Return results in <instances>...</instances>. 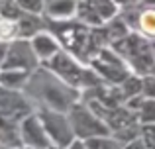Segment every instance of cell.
<instances>
[{
    "label": "cell",
    "instance_id": "obj_8",
    "mask_svg": "<svg viewBox=\"0 0 155 149\" xmlns=\"http://www.w3.org/2000/svg\"><path fill=\"white\" fill-rule=\"evenodd\" d=\"M30 114H34V106L30 104L26 94L0 86V118L20 124Z\"/></svg>",
    "mask_w": 155,
    "mask_h": 149
},
{
    "label": "cell",
    "instance_id": "obj_19",
    "mask_svg": "<svg viewBox=\"0 0 155 149\" xmlns=\"http://www.w3.org/2000/svg\"><path fill=\"white\" fill-rule=\"evenodd\" d=\"M137 118H140L141 126H145V124H155V100L143 98L140 110H137Z\"/></svg>",
    "mask_w": 155,
    "mask_h": 149
},
{
    "label": "cell",
    "instance_id": "obj_3",
    "mask_svg": "<svg viewBox=\"0 0 155 149\" xmlns=\"http://www.w3.org/2000/svg\"><path fill=\"white\" fill-rule=\"evenodd\" d=\"M53 34L59 39L61 47H63L67 53H71L73 57L84 59L88 61L91 59V35H92V28L84 26L81 22H51Z\"/></svg>",
    "mask_w": 155,
    "mask_h": 149
},
{
    "label": "cell",
    "instance_id": "obj_20",
    "mask_svg": "<svg viewBox=\"0 0 155 149\" xmlns=\"http://www.w3.org/2000/svg\"><path fill=\"white\" fill-rule=\"evenodd\" d=\"M87 147L88 149H122V143L116 141L112 135H102V138H92L87 139Z\"/></svg>",
    "mask_w": 155,
    "mask_h": 149
},
{
    "label": "cell",
    "instance_id": "obj_26",
    "mask_svg": "<svg viewBox=\"0 0 155 149\" xmlns=\"http://www.w3.org/2000/svg\"><path fill=\"white\" fill-rule=\"evenodd\" d=\"M116 2H118L120 8H134L137 2H141V0H116Z\"/></svg>",
    "mask_w": 155,
    "mask_h": 149
},
{
    "label": "cell",
    "instance_id": "obj_2",
    "mask_svg": "<svg viewBox=\"0 0 155 149\" xmlns=\"http://www.w3.org/2000/svg\"><path fill=\"white\" fill-rule=\"evenodd\" d=\"M112 49L128 63L130 71L134 75H140V76L149 75V71H151L155 63L153 51H151V39H147L145 35L137 34V31H130L128 37H124Z\"/></svg>",
    "mask_w": 155,
    "mask_h": 149
},
{
    "label": "cell",
    "instance_id": "obj_4",
    "mask_svg": "<svg viewBox=\"0 0 155 149\" xmlns=\"http://www.w3.org/2000/svg\"><path fill=\"white\" fill-rule=\"evenodd\" d=\"M88 67H91L106 84H116V86L122 84L132 75L128 63H126L112 47H104L98 53H94L88 59Z\"/></svg>",
    "mask_w": 155,
    "mask_h": 149
},
{
    "label": "cell",
    "instance_id": "obj_21",
    "mask_svg": "<svg viewBox=\"0 0 155 149\" xmlns=\"http://www.w3.org/2000/svg\"><path fill=\"white\" fill-rule=\"evenodd\" d=\"M12 37H18V26H16V22L0 16V41H10Z\"/></svg>",
    "mask_w": 155,
    "mask_h": 149
},
{
    "label": "cell",
    "instance_id": "obj_12",
    "mask_svg": "<svg viewBox=\"0 0 155 149\" xmlns=\"http://www.w3.org/2000/svg\"><path fill=\"white\" fill-rule=\"evenodd\" d=\"M102 30H104V35H106V43H108V47L118 45V43H120L124 37H128V34H130L128 24H126L122 18H118V16H116L114 20H110L108 24H104Z\"/></svg>",
    "mask_w": 155,
    "mask_h": 149
},
{
    "label": "cell",
    "instance_id": "obj_10",
    "mask_svg": "<svg viewBox=\"0 0 155 149\" xmlns=\"http://www.w3.org/2000/svg\"><path fill=\"white\" fill-rule=\"evenodd\" d=\"M79 0H43V14L49 22H67L77 16Z\"/></svg>",
    "mask_w": 155,
    "mask_h": 149
},
{
    "label": "cell",
    "instance_id": "obj_13",
    "mask_svg": "<svg viewBox=\"0 0 155 149\" xmlns=\"http://www.w3.org/2000/svg\"><path fill=\"white\" fill-rule=\"evenodd\" d=\"M16 26H18V37L28 39V37H34L35 34H39L43 24L35 14H22L16 20Z\"/></svg>",
    "mask_w": 155,
    "mask_h": 149
},
{
    "label": "cell",
    "instance_id": "obj_1",
    "mask_svg": "<svg viewBox=\"0 0 155 149\" xmlns=\"http://www.w3.org/2000/svg\"><path fill=\"white\" fill-rule=\"evenodd\" d=\"M26 88L31 92V96H35L43 104V108L61 112V114H67L81 98V92L77 88L69 86L65 80H61L47 67L35 69L30 75Z\"/></svg>",
    "mask_w": 155,
    "mask_h": 149
},
{
    "label": "cell",
    "instance_id": "obj_11",
    "mask_svg": "<svg viewBox=\"0 0 155 149\" xmlns=\"http://www.w3.org/2000/svg\"><path fill=\"white\" fill-rule=\"evenodd\" d=\"M30 41H31V47H34L35 55H38V59L41 63H47L49 59H53L61 49H63L61 43H59V39H57L55 34H51V31H43L41 30L39 34H35Z\"/></svg>",
    "mask_w": 155,
    "mask_h": 149
},
{
    "label": "cell",
    "instance_id": "obj_29",
    "mask_svg": "<svg viewBox=\"0 0 155 149\" xmlns=\"http://www.w3.org/2000/svg\"><path fill=\"white\" fill-rule=\"evenodd\" d=\"M140 4L143 8H153V10H155V0H141Z\"/></svg>",
    "mask_w": 155,
    "mask_h": 149
},
{
    "label": "cell",
    "instance_id": "obj_17",
    "mask_svg": "<svg viewBox=\"0 0 155 149\" xmlns=\"http://www.w3.org/2000/svg\"><path fill=\"white\" fill-rule=\"evenodd\" d=\"M91 4L104 24H108L110 20H114L120 14V6H118L116 0H91Z\"/></svg>",
    "mask_w": 155,
    "mask_h": 149
},
{
    "label": "cell",
    "instance_id": "obj_5",
    "mask_svg": "<svg viewBox=\"0 0 155 149\" xmlns=\"http://www.w3.org/2000/svg\"><path fill=\"white\" fill-rule=\"evenodd\" d=\"M67 116H69V122H71L73 134L81 141H87V139H92V138H102V135H112L106 122L100 120L87 104L77 102L67 112Z\"/></svg>",
    "mask_w": 155,
    "mask_h": 149
},
{
    "label": "cell",
    "instance_id": "obj_33",
    "mask_svg": "<svg viewBox=\"0 0 155 149\" xmlns=\"http://www.w3.org/2000/svg\"><path fill=\"white\" fill-rule=\"evenodd\" d=\"M2 4H4V0H0V8H2Z\"/></svg>",
    "mask_w": 155,
    "mask_h": 149
},
{
    "label": "cell",
    "instance_id": "obj_9",
    "mask_svg": "<svg viewBox=\"0 0 155 149\" xmlns=\"http://www.w3.org/2000/svg\"><path fill=\"white\" fill-rule=\"evenodd\" d=\"M20 138H22V145L30 149H51L53 147L38 112L30 114L28 118H24L20 122Z\"/></svg>",
    "mask_w": 155,
    "mask_h": 149
},
{
    "label": "cell",
    "instance_id": "obj_35",
    "mask_svg": "<svg viewBox=\"0 0 155 149\" xmlns=\"http://www.w3.org/2000/svg\"><path fill=\"white\" fill-rule=\"evenodd\" d=\"M51 149H61V147H51Z\"/></svg>",
    "mask_w": 155,
    "mask_h": 149
},
{
    "label": "cell",
    "instance_id": "obj_23",
    "mask_svg": "<svg viewBox=\"0 0 155 149\" xmlns=\"http://www.w3.org/2000/svg\"><path fill=\"white\" fill-rule=\"evenodd\" d=\"M141 139L145 141L147 149H155V124L141 126Z\"/></svg>",
    "mask_w": 155,
    "mask_h": 149
},
{
    "label": "cell",
    "instance_id": "obj_14",
    "mask_svg": "<svg viewBox=\"0 0 155 149\" xmlns=\"http://www.w3.org/2000/svg\"><path fill=\"white\" fill-rule=\"evenodd\" d=\"M31 73H26V71H0V86L2 88H10V90H20L28 84Z\"/></svg>",
    "mask_w": 155,
    "mask_h": 149
},
{
    "label": "cell",
    "instance_id": "obj_30",
    "mask_svg": "<svg viewBox=\"0 0 155 149\" xmlns=\"http://www.w3.org/2000/svg\"><path fill=\"white\" fill-rule=\"evenodd\" d=\"M151 51H153V57H155V39H151Z\"/></svg>",
    "mask_w": 155,
    "mask_h": 149
},
{
    "label": "cell",
    "instance_id": "obj_27",
    "mask_svg": "<svg viewBox=\"0 0 155 149\" xmlns=\"http://www.w3.org/2000/svg\"><path fill=\"white\" fill-rule=\"evenodd\" d=\"M6 53H8V41H0V65L6 59Z\"/></svg>",
    "mask_w": 155,
    "mask_h": 149
},
{
    "label": "cell",
    "instance_id": "obj_18",
    "mask_svg": "<svg viewBox=\"0 0 155 149\" xmlns=\"http://www.w3.org/2000/svg\"><path fill=\"white\" fill-rule=\"evenodd\" d=\"M122 88V94H124L126 102H128L130 98H136V96H141V88H143V76L140 75H130L128 79L124 80V83L120 84Z\"/></svg>",
    "mask_w": 155,
    "mask_h": 149
},
{
    "label": "cell",
    "instance_id": "obj_7",
    "mask_svg": "<svg viewBox=\"0 0 155 149\" xmlns=\"http://www.w3.org/2000/svg\"><path fill=\"white\" fill-rule=\"evenodd\" d=\"M39 120H41L43 128H45L47 135H49L53 147H61V149H69L71 143L75 141V134H73L71 122H69L67 114H61V112H53L47 108H41L38 112Z\"/></svg>",
    "mask_w": 155,
    "mask_h": 149
},
{
    "label": "cell",
    "instance_id": "obj_31",
    "mask_svg": "<svg viewBox=\"0 0 155 149\" xmlns=\"http://www.w3.org/2000/svg\"><path fill=\"white\" fill-rule=\"evenodd\" d=\"M149 75H153V76H155V63H153V67H151V71H149Z\"/></svg>",
    "mask_w": 155,
    "mask_h": 149
},
{
    "label": "cell",
    "instance_id": "obj_16",
    "mask_svg": "<svg viewBox=\"0 0 155 149\" xmlns=\"http://www.w3.org/2000/svg\"><path fill=\"white\" fill-rule=\"evenodd\" d=\"M137 34L145 35L147 39H155V10L143 8L137 14Z\"/></svg>",
    "mask_w": 155,
    "mask_h": 149
},
{
    "label": "cell",
    "instance_id": "obj_28",
    "mask_svg": "<svg viewBox=\"0 0 155 149\" xmlns=\"http://www.w3.org/2000/svg\"><path fill=\"white\" fill-rule=\"evenodd\" d=\"M69 149H88V147H87V143H84V141H81V139H75V141L71 143V147H69Z\"/></svg>",
    "mask_w": 155,
    "mask_h": 149
},
{
    "label": "cell",
    "instance_id": "obj_22",
    "mask_svg": "<svg viewBox=\"0 0 155 149\" xmlns=\"http://www.w3.org/2000/svg\"><path fill=\"white\" fill-rule=\"evenodd\" d=\"M16 4L24 14H43V0H16Z\"/></svg>",
    "mask_w": 155,
    "mask_h": 149
},
{
    "label": "cell",
    "instance_id": "obj_15",
    "mask_svg": "<svg viewBox=\"0 0 155 149\" xmlns=\"http://www.w3.org/2000/svg\"><path fill=\"white\" fill-rule=\"evenodd\" d=\"M77 18L81 24L88 28H102L104 22L100 20V16L96 14V10L92 8L91 0H79V8H77Z\"/></svg>",
    "mask_w": 155,
    "mask_h": 149
},
{
    "label": "cell",
    "instance_id": "obj_32",
    "mask_svg": "<svg viewBox=\"0 0 155 149\" xmlns=\"http://www.w3.org/2000/svg\"><path fill=\"white\" fill-rule=\"evenodd\" d=\"M0 149H8V147H4V145H2V143H0Z\"/></svg>",
    "mask_w": 155,
    "mask_h": 149
},
{
    "label": "cell",
    "instance_id": "obj_25",
    "mask_svg": "<svg viewBox=\"0 0 155 149\" xmlns=\"http://www.w3.org/2000/svg\"><path fill=\"white\" fill-rule=\"evenodd\" d=\"M122 149H147V145H145V141L141 139V135L137 139H134V141H130V143H126Z\"/></svg>",
    "mask_w": 155,
    "mask_h": 149
},
{
    "label": "cell",
    "instance_id": "obj_24",
    "mask_svg": "<svg viewBox=\"0 0 155 149\" xmlns=\"http://www.w3.org/2000/svg\"><path fill=\"white\" fill-rule=\"evenodd\" d=\"M141 96H143V98L155 100V76H153V75H145V76H143V88H141Z\"/></svg>",
    "mask_w": 155,
    "mask_h": 149
},
{
    "label": "cell",
    "instance_id": "obj_6",
    "mask_svg": "<svg viewBox=\"0 0 155 149\" xmlns=\"http://www.w3.org/2000/svg\"><path fill=\"white\" fill-rule=\"evenodd\" d=\"M41 67V61L38 59L34 47H31L30 39L16 37L8 43V53L4 63L0 65V71H26V73H34L35 69Z\"/></svg>",
    "mask_w": 155,
    "mask_h": 149
},
{
    "label": "cell",
    "instance_id": "obj_34",
    "mask_svg": "<svg viewBox=\"0 0 155 149\" xmlns=\"http://www.w3.org/2000/svg\"><path fill=\"white\" fill-rule=\"evenodd\" d=\"M20 149H30V147H20Z\"/></svg>",
    "mask_w": 155,
    "mask_h": 149
}]
</instances>
